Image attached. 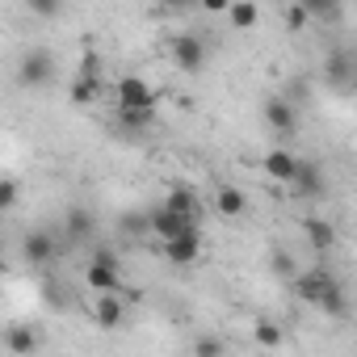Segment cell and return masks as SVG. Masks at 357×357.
I'll return each mask as SVG.
<instances>
[{
	"mask_svg": "<svg viewBox=\"0 0 357 357\" xmlns=\"http://www.w3.org/2000/svg\"><path fill=\"white\" fill-rule=\"evenodd\" d=\"M168 55H172L176 72H185V76H202V68H206V38H202V34H194V30L172 34Z\"/></svg>",
	"mask_w": 357,
	"mask_h": 357,
	"instance_id": "6da1fadb",
	"label": "cell"
},
{
	"mask_svg": "<svg viewBox=\"0 0 357 357\" xmlns=\"http://www.w3.org/2000/svg\"><path fill=\"white\" fill-rule=\"evenodd\" d=\"M55 80V55L47 47H30L17 63V84L22 89H47Z\"/></svg>",
	"mask_w": 357,
	"mask_h": 357,
	"instance_id": "7a4b0ae2",
	"label": "cell"
},
{
	"mask_svg": "<svg viewBox=\"0 0 357 357\" xmlns=\"http://www.w3.org/2000/svg\"><path fill=\"white\" fill-rule=\"evenodd\" d=\"M324 80H328L332 93H353V89H357V55L344 51V47L328 51V59H324Z\"/></svg>",
	"mask_w": 357,
	"mask_h": 357,
	"instance_id": "3957f363",
	"label": "cell"
},
{
	"mask_svg": "<svg viewBox=\"0 0 357 357\" xmlns=\"http://www.w3.org/2000/svg\"><path fill=\"white\" fill-rule=\"evenodd\" d=\"M160 252H164L168 265H194V261L202 257V231L190 227V231H181V236H172V240L160 244Z\"/></svg>",
	"mask_w": 357,
	"mask_h": 357,
	"instance_id": "277c9868",
	"label": "cell"
},
{
	"mask_svg": "<svg viewBox=\"0 0 357 357\" xmlns=\"http://www.w3.org/2000/svg\"><path fill=\"white\" fill-rule=\"evenodd\" d=\"M265 122H269V130H278V135H294L298 130V105L286 97V93H273V97H265Z\"/></svg>",
	"mask_w": 357,
	"mask_h": 357,
	"instance_id": "5b68a950",
	"label": "cell"
},
{
	"mask_svg": "<svg viewBox=\"0 0 357 357\" xmlns=\"http://www.w3.org/2000/svg\"><path fill=\"white\" fill-rule=\"evenodd\" d=\"M290 190H294L298 198H324V194H328V181H324V168H319L315 160H303V155H298V172H294V181H290Z\"/></svg>",
	"mask_w": 357,
	"mask_h": 357,
	"instance_id": "8992f818",
	"label": "cell"
},
{
	"mask_svg": "<svg viewBox=\"0 0 357 357\" xmlns=\"http://www.w3.org/2000/svg\"><path fill=\"white\" fill-rule=\"evenodd\" d=\"M190 227H198V219L172 211L168 202L151 211V236H160V240H172V236H181V231H190Z\"/></svg>",
	"mask_w": 357,
	"mask_h": 357,
	"instance_id": "52a82bcc",
	"label": "cell"
},
{
	"mask_svg": "<svg viewBox=\"0 0 357 357\" xmlns=\"http://www.w3.org/2000/svg\"><path fill=\"white\" fill-rule=\"evenodd\" d=\"M22 257H26L30 265H38V269H43V265H51V261L59 257V244H55V236H51V231H43V227H38V231H26V236H22Z\"/></svg>",
	"mask_w": 357,
	"mask_h": 357,
	"instance_id": "ba28073f",
	"label": "cell"
},
{
	"mask_svg": "<svg viewBox=\"0 0 357 357\" xmlns=\"http://www.w3.org/2000/svg\"><path fill=\"white\" fill-rule=\"evenodd\" d=\"M332 282H336V278H332L328 269H319V265H315V269H298V278L290 282V290H294V298H303V303H311V307H315V303H319V294H324Z\"/></svg>",
	"mask_w": 357,
	"mask_h": 357,
	"instance_id": "9c48e42d",
	"label": "cell"
},
{
	"mask_svg": "<svg viewBox=\"0 0 357 357\" xmlns=\"http://www.w3.org/2000/svg\"><path fill=\"white\" fill-rule=\"evenodd\" d=\"M114 97H118V105H155L160 101V89H151L143 76H122L114 84Z\"/></svg>",
	"mask_w": 357,
	"mask_h": 357,
	"instance_id": "30bf717a",
	"label": "cell"
},
{
	"mask_svg": "<svg viewBox=\"0 0 357 357\" xmlns=\"http://www.w3.org/2000/svg\"><path fill=\"white\" fill-rule=\"evenodd\" d=\"M93 231H97V215L89 206H68L63 211V236H68V244H84Z\"/></svg>",
	"mask_w": 357,
	"mask_h": 357,
	"instance_id": "8fae6325",
	"label": "cell"
},
{
	"mask_svg": "<svg viewBox=\"0 0 357 357\" xmlns=\"http://www.w3.org/2000/svg\"><path fill=\"white\" fill-rule=\"evenodd\" d=\"M101 93H105V76H97V72H76L72 84H68V101L72 105H93Z\"/></svg>",
	"mask_w": 357,
	"mask_h": 357,
	"instance_id": "7c38bea8",
	"label": "cell"
},
{
	"mask_svg": "<svg viewBox=\"0 0 357 357\" xmlns=\"http://www.w3.org/2000/svg\"><path fill=\"white\" fill-rule=\"evenodd\" d=\"M84 282H89V290H97V294H105V290H122V273H118V265H114V261H101V257L89 261Z\"/></svg>",
	"mask_w": 357,
	"mask_h": 357,
	"instance_id": "4fadbf2b",
	"label": "cell"
},
{
	"mask_svg": "<svg viewBox=\"0 0 357 357\" xmlns=\"http://www.w3.org/2000/svg\"><path fill=\"white\" fill-rule=\"evenodd\" d=\"M38 349H43V336H38L34 328L13 324V328L5 332V353H9V357H34Z\"/></svg>",
	"mask_w": 357,
	"mask_h": 357,
	"instance_id": "5bb4252c",
	"label": "cell"
},
{
	"mask_svg": "<svg viewBox=\"0 0 357 357\" xmlns=\"http://www.w3.org/2000/svg\"><path fill=\"white\" fill-rule=\"evenodd\" d=\"M122 315H126V307H122V298H118V290H105V294H97V303H93V324H101V328H122Z\"/></svg>",
	"mask_w": 357,
	"mask_h": 357,
	"instance_id": "9a60e30c",
	"label": "cell"
},
{
	"mask_svg": "<svg viewBox=\"0 0 357 357\" xmlns=\"http://www.w3.org/2000/svg\"><path fill=\"white\" fill-rule=\"evenodd\" d=\"M303 236H307V244H311L315 252H332V248H336V227H332L328 219H319V215H307V219H303Z\"/></svg>",
	"mask_w": 357,
	"mask_h": 357,
	"instance_id": "2e32d148",
	"label": "cell"
},
{
	"mask_svg": "<svg viewBox=\"0 0 357 357\" xmlns=\"http://www.w3.org/2000/svg\"><path fill=\"white\" fill-rule=\"evenodd\" d=\"M265 172L273 176V181L290 185V181H294V172H298V155H294V151H286V147H273V151L265 155Z\"/></svg>",
	"mask_w": 357,
	"mask_h": 357,
	"instance_id": "e0dca14e",
	"label": "cell"
},
{
	"mask_svg": "<svg viewBox=\"0 0 357 357\" xmlns=\"http://www.w3.org/2000/svg\"><path fill=\"white\" fill-rule=\"evenodd\" d=\"M164 202H168L172 211H181V215H190V219H198V223H202V198H198V190H194V185H172Z\"/></svg>",
	"mask_w": 357,
	"mask_h": 357,
	"instance_id": "ac0fdd59",
	"label": "cell"
},
{
	"mask_svg": "<svg viewBox=\"0 0 357 357\" xmlns=\"http://www.w3.org/2000/svg\"><path fill=\"white\" fill-rule=\"evenodd\" d=\"M215 211H219L223 219H240V215L248 211L244 190H236V185H219V190H215Z\"/></svg>",
	"mask_w": 357,
	"mask_h": 357,
	"instance_id": "d6986e66",
	"label": "cell"
},
{
	"mask_svg": "<svg viewBox=\"0 0 357 357\" xmlns=\"http://www.w3.org/2000/svg\"><path fill=\"white\" fill-rule=\"evenodd\" d=\"M118 122L126 130H151L155 126V105H118Z\"/></svg>",
	"mask_w": 357,
	"mask_h": 357,
	"instance_id": "ffe728a7",
	"label": "cell"
},
{
	"mask_svg": "<svg viewBox=\"0 0 357 357\" xmlns=\"http://www.w3.org/2000/svg\"><path fill=\"white\" fill-rule=\"evenodd\" d=\"M315 307H319L324 315H332V319H344V315H349V298H344V286H340V282H332V286L319 294V303H315Z\"/></svg>",
	"mask_w": 357,
	"mask_h": 357,
	"instance_id": "44dd1931",
	"label": "cell"
},
{
	"mask_svg": "<svg viewBox=\"0 0 357 357\" xmlns=\"http://www.w3.org/2000/svg\"><path fill=\"white\" fill-rule=\"evenodd\" d=\"M269 273L282 278V282H294L298 278V261L290 248H269Z\"/></svg>",
	"mask_w": 357,
	"mask_h": 357,
	"instance_id": "7402d4cb",
	"label": "cell"
},
{
	"mask_svg": "<svg viewBox=\"0 0 357 357\" xmlns=\"http://www.w3.org/2000/svg\"><path fill=\"white\" fill-rule=\"evenodd\" d=\"M227 17H231L236 30H257V22H261V5H257V0H236V5L227 9Z\"/></svg>",
	"mask_w": 357,
	"mask_h": 357,
	"instance_id": "603a6c76",
	"label": "cell"
},
{
	"mask_svg": "<svg viewBox=\"0 0 357 357\" xmlns=\"http://www.w3.org/2000/svg\"><path fill=\"white\" fill-rule=\"evenodd\" d=\"M303 9H307L315 22H328V26H336V22L344 17V0H303Z\"/></svg>",
	"mask_w": 357,
	"mask_h": 357,
	"instance_id": "cb8c5ba5",
	"label": "cell"
},
{
	"mask_svg": "<svg viewBox=\"0 0 357 357\" xmlns=\"http://www.w3.org/2000/svg\"><path fill=\"white\" fill-rule=\"evenodd\" d=\"M118 231L122 236H135V240L147 236L151 231V211H122L118 215Z\"/></svg>",
	"mask_w": 357,
	"mask_h": 357,
	"instance_id": "d4e9b609",
	"label": "cell"
},
{
	"mask_svg": "<svg viewBox=\"0 0 357 357\" xmlns=\"http://www.w3.org/2000/svg\"><path fill=\"white\" fill-rule=\"evenodd\" d=\"M252 336H257V344L261 349H278L286 336H282V324H273V319H257L252 324Z\"/></svg>",
	"mask_w": 357,
	"mask_h": 357,
	"instance_id": "484cf974",
	"label": "cell"
},
{
	"mask_svg": "<svg viewBox=\"0 0 357 357\" xmlns=\"http://www.w3.org/2000/svg\"><path fill=\"white\" fill-rule=\"evenodd\" d=\"M311 22H315V17H311V13L303 9V0H294V5L286 9V30H290V34H298V30H307Z\"/></svg>",
	"mask_w": 357,
	"mask_h": 357,
	"instance_id": "4316f807",
	"label": "cell"
},
{
	"mask_svg": "<svg viewBox=\"0 0 357 357\" xmlns=\"http://www.w3.org/2000/svg\"><path fill=\"white\" fill-rule=\"evenodd\" d=\"M227 344L223 340H215V336H198L194 340V353H202V357H215V353H223Z\"/></svg>",
	"mask_w": 357,
	"mask_h": 357,
	"instance_id": "83f0119b",
	"label": "cell"
},
{
	"mask_svg": "<svg viewBox=\"0 0 357 357\" xmlns=\"http://www.w3.org/2000/svg\"><path fill=\"white\" fill-rule=\"evenodd\" d=\"M34 17H55L59 13V0H26Z\"/></svg>",
	"mask_w": 357,
	"mask_h": 357,
	"instance_id": "f1b7e54d",
	"label": "cell"
},
{
	"mask_svg": "<svg viewBox=\"0 0 357 357\" xmlns=\"http://www.w3.org/2000/svg\"><path fill=\"white\" fill-rule=\"evenodd\" d=\"M80 72H97L101 76V55L93 47H84V59H80Z\"/></svg>",
	"mask_w": 357,
	"mask_h": 357,
	"instance_id": "f546056e",
	"label": "cell"
},
{
	"mask_svg": "<svg viewBox=\"0 0 357 357\" xmlns=\"http://www.w3.org/2000/svg\"><path fill=\"white\" fill-rule=\"evenodd\" d=\"M13 202H17V181H5V185H0V206L13 211Z\"/></svg>",
	"mask_w": 357,
	"mask_h": 357,
	"instance_id": "4dcf8cb0",
	"label": "cell"
},
{
	"mask_svg": "<svg viewBox=\"0 0 357 357\" xmlns=\"http://www.w3.org/2000/svg\"><path fill=\"white\" fill-rule=\"evenodd\" d=\"M231 5H236V0H198V9H202V13H227Z\"/></svg>",
	"mask_w": 357,
	"mask_h": 357,
	"instance_id": "1f68e13d",
	"label": "cell"
},
{
	"mask_svg": "<svg viewBox=\"0 0 357 357\" xmlns=\"http://www.w3.org/2000/svg\"><path fill=\"white\" fill-rule=\"evenodd\" d=\"M286 97H290L294 105H298V101H307V84H303V80H290V93H286Z\"/></svg>",
	"mask_w": 357,
	"mask_h": 357,
	"instance_id": "d6a6232c",
	"label": "cell"
},
{
	"mask_svg": "<svg viewBox=\"0 0 357 357\" xmlns=\"http://www.w3.org/2000/svg\"><path fill=\"white\" fill-rule=\"evenodd\" d=\"M164 5H168V9H185V5H190V0H164Z\"/></svg>",
	"mask_w": 357,
	"mask_h": 357,
	"instance_id": "836d02e7",
	"label": "cell"
}]
</instances>
